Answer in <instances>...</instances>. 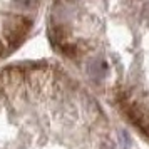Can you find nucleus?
Wrapping results in <instances>:
<instances>
[{
    "mask_svg": "<svg viewBox=\"0 0 149 149\" xmlns=\"http://www.w3.org/2000/svg\"><path fill=\"white\" fill-rule=\"evenodd\" d=\"M40 0H12V5L19 10H34L37 5H39Z\"/></svg>",
    "mask_w": 149,
    "mask_h": 149,
    "instance_id": "obj_1",
    "label": "nucleus"
}]
</instances>
